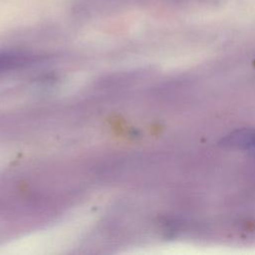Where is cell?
<instances>
[{"label": "cell", "mask_w": 255, "mask_h": 255, "mask_svg": "<svg viewBox=\"0 0 255 255\" xmlns=\"http://www.w3.org/2000/svg\"><path fill=\"white\" fill-rule=\"evenodd\" d=\"M224 147L247 151L255 155V128L236 129L226 134L220 141Z\"/></svg>", "instance_id": "1"}]
</instances>
